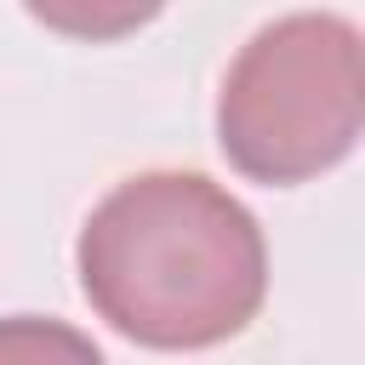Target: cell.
Here are the masks:
<instances>
[{"label": "cell", "mask_w": 365, "mask_h": 365, "mask_svg": "<svg viewBox=\"0 0 365 365\" xmlns=\"http://www.w3.org/2000/svg\"><path fill=\"white\" fill-rule=\"evenodd\" d=\"M86 302L143 348H211L245 331L268 291L257 217L200 171H143L80 228Z\"/></svg>", "instance_id": "6da1fadb"}, {"label": "cell", "mask_w": 365, "mask_h": 365, "mask_svg": "<svg viewBox=\"0 0 365 365\" xmlns=\"http://www.w3.org/2000/svg\"><path fill=\"white\" fill-rule=\"evenodd\" d=\"M365 125V40L336 11L262 23L222 74L217 143L251 182H308L354 154Z\"/></svg>", "instance_id": "7a4b0ae2"}, {"label": "cell", "mask_w": 365, "mask_h": 365, "mask_svg": "<svg viewBox=\"0 0 365 365\" xmlns=\"http://www.w3.org/2000/svg\"><path fill=\"white\" fill-rule=\"evenodd\" d=\"M0 365H103L97 342L63 319L11 314L0 319Z\"/></svg>", "instance_id": "3957f363"}]
</instances>
